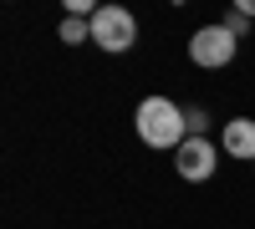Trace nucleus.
Wrapping results in <instances>:
<instances>
[{
	"mask_svg": "<svg viewBox=\"0 0 255 229\" xmlns=\"http://www.w3.org/2000/svg\"><path fill=\"white\" fill-rule=\"evenodd\" d=\"M56 41H67V46H82V41H92V20H82V15H61Z\"/></svg>",
	"mask_w": 255,
	"mask_h": 229,
	"instance_id": "6",
	"label": "nucleus"
},
{
	"mask_svg": "<svg viewBox=\"0 0 255 229\" xmlns=\"http://www.w3.org/2000/svg\"><path fill=\"white\" fill-rule=\"evenodd\" d=\"M133 128L153 153H179L189 143V117L174 97H143L138 112H133Z\"/></svg>",
	"mask_w": 255,
	"mask_h": 229,
	"instance_id": "1",
	"label": "nucleus"
},
{
	"mask_svg": "<svg viewBox=\"0 0 255 229\" xmlns=\"http://www.w3.org/2000/svg\"><path fill=\"white\" fill-rule=\"evenodd\" d=\"M220 26H225L230 36H245V31H250V15H245V10L235 5V10H225V20H220Z\"/></svg>",
	"mask_w": 255,
	"mask_h": 229,
	"instance_id": "7",
	"label": "nucleus"
},
{
	"mask_svg": "<svg viewBox=\"0 0 255 229\" xmlns=\"http://www.w3.org/2000/svg\"><path fill=\"white\" fill-rule=\"evenodd\" d=\"M133 41H138L133 10H123V5H97V15H92V46H102L108 56H123V51H133Z\"/></svg>",
	"mask_w": 255,
	"mask_h": 229,
	"instance_id": "2",
	"label": "nucleus"
},
{
	"mask_svg": "<svg viewBox=\"0 0 255 229\" xmlns=\"http://www.w3.org/2000/svg\"><path fill=\"white\" fill-rule=\"evenodd\" d=\"M235 51H240V36H230L220 20H215V26H199L194 36H189V61H194V67H204V72L230 67V61H235Z\"/></svg>",
	"mask_w": 255,
	"mask_h": 229,
	"instance_id": "3",
	"label": "nucleus"
},
{
	"mask_svg": "<svg viewBox=\"0 0 255 229\" xmlns=\"http://www.w3.org/2000/svg\"><path fill=\"white\" fill-rule=\"evenodd\" d=\"M220 153H230V158H250V163H255V117H230V122H225Z\"/></svg>",
	"mask_w": 255,
	"mask_h": 229,
	"instance_id": "5",
	"label": "nucleus"
},
{
	"mask_svg": "<svg viewBox=\"0 0 255 229\" xmlns=\"http://www.w3.org/2000/svg\"><path fill=\"white\" fill-rule=\"evenodd\" d=\"M184 117H189V138H204V128H209V112H204V107H189Z\"/></svg>",
	"mask_w": 255,
	"mask_h": 229,
	"instance_id": "8",
	"label": "nucleus"
},
{
	"mask_svg": "<svg viewBox=\"0 0 255 229\" xmlns=\"http://www.w3.org/2000/svg\"><path fill=\"white\" fill-rule=\"evenodd\" d=\"M174 168H179L184 183H204V178H215V168H220V148L209 138H189L184 148L174 153Z\"/></svg>",
	"mask_w": 255,
	"mask_h": 229,
	"instance_id": "4",
	"label": "nucleus"
},
{
	"mask_svg": "<svg viewBox=\"0 0 255 229\" xmlns=\"http://www.w3.org/2000/svg\"><path fill=\"white\" fill-rule=\"evenodd\" d=\"M235 5H240V10H245V15L255 20V0H235Z\"/></svg>",
	"mask_w": 255,
	"mask_h": 229,
	"instance_id": "9",
	"label": "nucleus"
}]
</instances>
